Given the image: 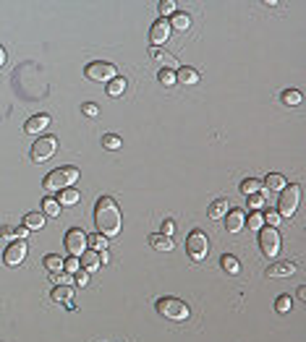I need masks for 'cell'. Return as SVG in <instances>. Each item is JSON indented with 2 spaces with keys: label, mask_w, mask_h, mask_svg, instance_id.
Returning <instances> with one entry per match:
<instances>
[{
  "label": "cell",
  "mask_w": 306,
  "mask_h": 342,
  "mask_svg": "<svg viewBox=\"0 0 306 342\" xmlns=\"http://www.w3.org/2000/svg\"><path fill=\"white\" fill-rule=\"evenodd\" d=\"M86 248H89V251H97V254H100V251H107V238L105 235H86Z\"/></svg>",
  "instance_id": "27"
},
{
  "label": "cell",
  "mask_w": 306,
  "mask_h": 342,
  "mask_svg": "<svg viewBox=\"0 0 306 342\" xmlns=\"http://www.w3.org/2000/svg\"><path fill=\"white\" fill-rule=\"evenodd\" d=\"M81 110H84V115H89V118H95V115H100V107H97L95 102H86V105H84Z\"/></svg>",
  "instance_id": "43"
},
{
  "label": "cell",
  "mask_w": 306,
  "mask_h": 342,
  "mask_svg": "<svg viewBox=\"0 0 306 342\" xmlns=\"http://www.w3.org/2000/svg\"><path fill=\"white\" fill-rule=\"evenodd\" d=\"M173 230H176V222H173V219H165V222H162V235H168V238H170V235H173Z\"/></svg>",
  "instance_id": "44"
},
{
  "label": "cell",
  "mask_w": 306,
  "mask_h": 342,
  "mask_svg": "<svg viewBox=\"0 0 306 342\" xmlns=\"http://www.w3.org/2000/svg\"><path fill=\"white\" fill-rule=\"evenodd\" d=\"M244 222H246L244 209H228V214H225V230H228V233L244 230Z\"/></svg>",
  "instance_id": "13"
},
{
  "label": "cell",
  "mask_w": 306,
  "mask_h": 342,
  "mask_svg": "<svg viewBox=\"0 0 306 342\" xmlns=\"http://www.w3.org/2000/svg\"><path fill=\"white\" fill-rule=\"evenodd\" d=\"M45 269L50 272H63V256H58V254H50V256H45Z\"/></svg>",
  "instance_id": "30"
},
{
  "label": "cell",
  "mask_w": 306,
  "mask_h": 342,
  "mask_svg": "<svg viewBox=\"0 0 306 342\" xmlns=\"http://www.w3.org/2000/svg\"><path fill=\"white\" fill-rule=\"evenodd\" d=\"M220 264H223V269L228 272V275H238V272H241V264H238V259L233 254H223Z\"/></svg>",
  "instance_id": "26"
},
{
  "label": "cell",
  "mask_w": 306,
  "mask_h": 342,
  "mask_svg": "<svg viewBox=\"0 0 306 342\" xmlns=\"http://www.w3.org/2000/svg\"><path fill=\"white\" fill-rule=\"evenodd\" d=\"M50 126V115H34V118H29L27 123H24V131L27 133H42V131H45Z\"/></svg>",
  "instance_id": "16"
},
{
  "label": "cell",
  "mask_w": 306,
  "mask_h": 342,
  "mask_svg": "<svg viewBox=\"0 0 306 342\" xmlns=\"http://www.w3.org/2000/svg\"><path fill=\"white\" fill-rule=\"evenodd\" d=\"M24 227L27 230H42V227H45V214L42 212H29L24 217Z\"/></svg>",
  "instance_id": "21"
},
{
  "label": "cell",
  "mask_w": 306,
  "mask_h": 342,
  "mask_svg": "<svg viewBox=\"0 0 306 342\" xmlns=\"http://www.w3.org/2000/svg\"><path fill=\"white\" fill-rule=\"evenodd\" d=\"M207 251H209L207 233H204V230H191V233H189V240H186V254H189L194 261H204V259H207Z\"/></svg>",
  "instance_id": "4"
},
{
  "label": "cell",
  "mask_w": 306,
  "mask_h": 342,
  "mask_svg": "<svg viewBox=\"0 0 306 342\" xmlns=\"http://www.w3.org/2000/svg\"><path fill=\"white\" fill-rule=\"evenodd\" d=\"M102 146L105 149H121V136H115V133H107V136H102Z\"/></svg>",
  "instance_id": "35"
},
{
  "label": "cell",
  "mask_w": 306,
  "mask_h": 342,
  "mask_svg": "<svg viewBox=\"0 0 306 342\" xmlns=\"http://www.w3.org/2000/svg\"><path fill=\"white\" fill-rule=\"evenodd\" d=\"M0 238H6V240H13V238H16V227H11V225H3V227H0Z\"/></svg>",
  "instance_id": "41"
},
{
  "label": "cell",
  "mask_w": 306,
  "mask_h": 342,
  "mask_svg": "<svg viewBox=\"0 0 306 342\" xmlns=\"http://www.w3.org/2000/svg\"><path fill=\"white\" fill-rule=\"evenodd\" d=\"M3 63H6V50L0 47V65H3Z\"/></svg>",
  "instance_id": "47"
},
{
  "label": "cell",
  "mask_w": 306,
  "mask_h": 342,
  "mask_svg": "<svg viewBox=\"0 0 306 342\" xmlns=\"http://www.w3.org/2000/svg\"><path fill=\"white\" fill-rule=\"evenodd\" d=\"M262 204H265V196H259V193H254V196H249V207L256 212V209H262Z\"/></svg>",
  "instance_id": "42"
},
{
  "label": "cell",
  "mask_w": 306,
  "mask_h": 342,
  "mask_svg": "<svg viewBox=\"0 0 306 342\" xmlns=\"http://www.w3.org/2000/svg\"><path fill=\"white\" fill-rule=\"evenodd\" d=\"M176 81H181L186 86H194V84H199V71L191 68V65H183V68H178V71H176Z\"/></svg>",
  "instance_id": "15"
},
{
  "label": "cell",
  "mask_w": 306,
  "mask_h": 342,
  "mask_svg": "<svg viewBox=\"0 0 306 342\" xmlns=\"http://www.w3.org/2000/svg\"><path fill=\"white\" fill-rule=\"evenodd\" d=\"M228 214V201L225 199H215L209 204V219H223Z\"/></svg>",
  "instance_id": "23"
},
{
  "label": "cell",
  "mask_w": 306,
  "mask_h": 342,
  "mask_svg": "<svg viewBox=\"0 0 306 342\" xmlns=\"http://www.w3.org/2000/svg\"><path fill=\"white\" fill-rule=\"evenodd\" d=\"M95 225L97 233L105 238H115L121 233V209L113 196H102L95 207Z\"/></svg>",
  "instance_id": "1"
},
{
  "label": "cell",
  "mask_w": 306,
  "mask_h": 342,
  "mask_svg": "<svg viewBox=\"0 0 306 342\" xmlns=\"http://www.w3.org/2000/svg\"><path fill=\"white\" fill-rule=\"evenodd\" d=\"M291 306H293L291 295H280V298L275 301V311H277V313H288V311H291Z\"/></svg>",
  "instance_id": "34"
},
{
  "label": "cell",
  "mask_w": 306,
  "mask_h": 342,
  "mask_svg": "<svg viewBox=\"0 0 306 342\" xmlns=\"http://www.w3.org/2000/svg\"><path fill=\"white\" fill-rule=\"evenodd\" d=\"M63 269L68 272V275H76V272L81 269V264H79V259L74 256V259H63Z\"/></svg>",
  "instance_id": "37"
},
{
  "label": "cell",
  "mask_w": 306,
  "mask_h": 342,
  "mask_svg": "<svg viewBox=\"0 0 306 342\" xmlns=\"http://www.w3.org/2000/svg\"><path fill=\"white\" fill-rule=\"evenodd\" d=\"M293 272H296V264H293V261H275V264L267 266V277L283 280V277H291Z\"/></svg>",
  "instance_id": "12"
},
{
  "label": "cell",
  "mask_w": 306,
  "mask_h": 342,
  "mask_svg": "<svg viewBox=\"0 0 306 342\" xmlns=\"http://www.w3.org/2000/svg\"><path fill=\"white\" fill-rule=\"evenodd\" d=\"M63 240H65V248H68V254H71V256H76V259H79V256L84 254V251H86V235L79 230V227H71V230L65 233V238H63Z\"/></svg>",
  "instance_id": "9"
},
{
  "label": "cell",
  "mask_w": 306,
  "mask_h": 342,
  "mask_svg": "<svg viewBox=\"0 0 306 342\" xmlns=\"http://www.w3.org/2000/svg\"><path fill=\"white\" fill-rule=\"evenodd\" d=\"M42 214L58 217V214H60V204H58V199H53V196H45V199H42Z\"/></svg>",
  "instance_id": "24"
},
{
  "label": "cell",
  "mask_w": 306,
  "mask_h": 342,
  "mask_svg": "<svg viewBox=\"0 0 306 342\" xmlns=\"http://www.w3.org/2000/svg\"><path fill=\"white\" fill-rule=\"evenodd\" d=\"M262 186H267V191H283L286 188V178L280 173H270L265 180H262Z\"/></svg>",
  "instance_id": "22"
},
{
  "label": "cell",
  "mask_w": 306,
  "mask_h": 342,
  "mask_svg": "<svg viewBox=\"0 0 306 342\" xmlns=\"http://www.w3.org/2000/svg\"><path fill=\"white\" fill-rule=\"evenodd\" d=\"M50 280H53L55 285H71V282H74V277L68 275V272H53Z\"/></svg>",
  "instance_id": "36"
},
{
  "label": "cell",
  "mask_w": 306,
  "mask_h": 342,
  "mask_svg": "<svg viewBox=\"0 0 306 342\" xmlns=\"http://www.w3.org/2000/svg\"><path fill=\"white\" fill-rule=\"evenodd\" d=\"M191 27V18L186 16V13H173V18H170V29H178V32H186Z\"/></svg>",
  "instance_id": "29"
},
{
  "label": "cell",
  "mask_w": 306,
  "mask_h": 342,
  "mask_svg": "<svg viewBox=\"0 0 306 342\" xmlns=\"http://www.w3.org/2000/svg\"><path fill=\"white\" fill-rule=\"evenodd\" d=\"M126 92V79L123 76H115L113 81H107V94L110 97H121Z\"/></svg>",
  "instance_id": "28"
},
{
  "label": "cell",
  "mask_w": 306,
  "mask_h": 342,
  "mask_svg": "<svg viewBox=\"0 0 306 342\" xmlns=\"http://www.w3.org/2000/svg\"><path fill=\"white\" fill-rule=\"evenodd\" d=\"M71 298H74V287L71 285H55V290H53V301L55 303H65L71 308Z\"/></svg>",
  "instance_id": "17"
},
{
  "label": "cell",
  "mask_w": 306,
  "mask_h": 342,
  "mask_svg": "<svg viewBox=\"0 0 306 342\" xmlns=\"http://www.w3.org/2000/svg\"><path fill=\"white\" fill-rule=\"evenodd\" d=\"M76 180H79V167H58V170L48 173L45 188L48 191H63V188H71Z\"/></svg>",
  "instance_id": "2"
},
{
  "label": "cell",
  "mask_w": 306,
  "mask_h": 342,
  "mask_svg": "<svg viewBox=\"0 0 306 342\" xmlns=\"http://www.w3.org/2000/svg\"><path fill=\"white\" fill-rule=\"evenodd\" d=\"M24 256H27V243L24 240H13L8 248H6V264L8 266H18L21 261H24Z\"/></svg>",
  "instance_id": "10"
},
{
  "label": "cell",
  "mask_w": 306,
  "mask_h": 342,
  "mask_svg": "<svg viewBox=\"0 0 306 342\" xmlns=\"http://www.w3.org/2000/svg\"><path fill=\"white\" fill-rule=\"evenodd\" d=\"M79 199H81V193L76 188H63L58 196V204L60 207H74V204H79Z\"/></svg>",
  "instance_id": "20"
},
{
  "label": "cell",
  "mask_w": 306,
  "mask_h": 342,
  "mask_svg": "<svg viewBox=\"0 0 306 342\" xmlns=\"http://www.w3.org/2000/svg\"><path fill=\"white\" fill-rule=\"evenodd\" d=\"M157 11H160V16H173V11H176V3H173V0H162V3L157 6Z\"/></svg>",
  "instance_id": "39"
},
{
  "label": "cell",
  "mask_w": 306,
  "mask_h": 342,
  "mask_svg": "<svg viewBox=\"0 0 306 342\" xmlns=\"http://www.w3.org/2000/svg\"><path fill=\"white\" fill-rule=\"evenodd\" d=\"M155 306H157V313H162L170 322H186L189 319V306L178 298H170L168 295V298H160Z\"/></svg>",
  "instance_id": "3"
},
{
  "label": "cell",
  "mask_w": 306,
  "mask_h": 342,
  "mask_svg": "<svg viewBox=\"0 0 306 342\" xmlns=\"http://www.w3.org/2000/svg\"><path fill=\"white\" fill-rule=\"evenodd\" d=\"M168 37H170V24H168L165 18L155 21V24H152V29H149V42L155 44V47H160V44H162Z\"/></svg>",
  "instance_id": "11"
},
{
  "label": "cell",
  "mask_w": 306,
  "mask_h": 342,
  "mask_svg": "<svg viewBox=\"0 0 306 342\" xmlns=\"http://www.w3.org/2000/svg\"><path fill=\"white\" fill-rule=\"evenodd\" d=\"M262 188H265V186H262L259 178H246L244 183H241V193H244V196H254V193H259Z\"/></svg>",
  "instance_id": "25"
},
{
  "label": "cell",
  "mask_w": 306,
  "mask_h": 342,
  "mask_svg": "<svg viewBox=\"0 0 306 342\" xmlns=\"http://www.w3.org/2000/svg\"><path fill=\"white\" fill-rule=\"evenodd\" d=\"M110 261V256H107V251H100V264H107Z\"/></svg>",
  "instance_id": "46"
},
{
  "label": "cell",
  "mask_w": 306,
  "mask_h": 342,
  "mask_svg": "<svg viewBox=\"0 0 306 342\" xmlns=\"http://www.w3.org/2000/svg\"><path fill=\"white\" fill-rule=\"evenodd\" d=\"M149 55H152V58H155V60H157L160 65L170 68V71H178V68H181V65H178V60H176V58H173L170 53H165V50H157V47H152V50H149Z\"/></svg>",
  "instance_id": "14"
},
{
  "label": "cell",
  "mask_w": 306,
  "mask_h": 342,
  "mask_svg": "<svg viewBox=\"0 0 306 342\" xmlns=\"http://www.w3.org/2000/svg\"><path fill=\"white\" fill-rule=\"evenodd\" d=\"M149 246L155 251H173V238H168L162 233H155V235H149Z\"/></svg>",
  "instance_id": "19"
},
{
  "label": "cell",
  "mask_w": 306,
  "mask_h": 342,
  "mask_svg": "<svg viewBox=\"0 0 306 342\" xmlns=\"http://www.w3.org/2000/svg\"><path fill=\"white\" fill-rule=\"evenodd\" d=\"M160 84H165V86H173L176 84V71H160Z\"/></svg>",
  "instance_id": "40"
},
{
  "label": "cell",
  "mask_w": 306,
  "mask_h": 342,
  "mask_svg": "<svg viewBox=\"0 0 306 342\" xmlns=\"http://www.w3.org/2000/svg\"><path fill=\"white\" fill-rule=\"evenodd\" d=\"M298 201H301V188L298 186H286L283 188V196L277 201V214L286 219V217H293L296 209H298Z\"/></svg>",
  "instance_id": "5"
},
{
  "label": "cell",
  "mask_w": 306,
  "mask_h": 342,
  "mask_svg": "<svg viewBox=\"0 0 306 342\" xmlns=\"http://www.w3.org/2000/svg\"><path fill=\"white\" fill-rule=\"evenodd\" d=\"M262 219H265V225H267V227H277V225L283 222V217L277 214V209H267L265 214H262Z\"/></svg>",
  "instance_id": "33"
},
{
  "label": "cell",
  "mask_w": 306,
  "mask_h": 342,
  "mask_svg": "<svg viewBox=\"0 0 306 342\" xmlns=\"http://www.w3.org/2000/svg\"><path fill=\"white\" fill-rule=\"evenodd\" d=\"M27 233H29V230H27L24 225H21V227H16V238H27Z\"/></svg>",
  "instance_id": "45"
},
{
  "label": "cell",
  "mask_w": 306,
  "mask_h": 342,
  "mask_svg": "<svg viewBox=\"0 0 306 342\" xmlns=\"http://www.w3.org/2000/svg\"><path fill=\"white\" fill-rule=\"evenodd\" d=\"M259 248H262V254H265L267 259H275L280 254V233H277V227H262L259 230Z\"/></svg>",
  "instance_id": "6"
},
{
  "label": "cell",
  "mask_w": 306,
  "mask_h": 342,
  "mask_svg": "<svg viewBox=\"0 0 306 342\" xmlns=\"http://www.w3.org/2000/svg\"><path fill=\"white\" fill-rule=\"evenodd\" d=\"M74 282H76L79 287H86V285H89V272H86V269H79L76 275H74Z\"/></svg>",
  "instance_id": "38"
},
{
  "label": "cell",
  "mask_w": 306,
  "mask_h": 342,
  "mask_svg": "<svg viewBox=\"0 0 306 342\" xmlns=\"http://www.w3.org/2000/svg\"><path fill=\"white\" fill-rule=\"evenodd\" d=\"M79 264H81V269L92 272V269L100 266V254H97V251H84V254L79 256Z\"/></svg>",
  "instance_id": "18"
},
{
  "label": "cell",
  "mask_w": 306,
  "mask_h": 342,
  "mask_svg": "<svg viewBox=\"0 0 306 342\" xmlns=\"http://www.w3.org/2000/svg\"><path fill=\"white\" fill-rule=\"evenodd\" d=\"M55 149H58L55 136H42V139H37L34 146H32V159L34 162H45V159H50L55 154Z\"/></svg>",
  "instance_id": "8"
},
{
  "label": "cell",
  "mask_w": 306,
  "mask_h": 342,
  "mask_svg": "<svg viewBox=\"0 0 306 342\" xmlns=\"http://www.w3.org/2000/svg\"><path fill=\"white\" fill-rule=\"evenodd\" d=\"M244 225L249 227V230H256V233H259L262 227H265V219H262V214H259V212H254V214H249V219H246Z\"/></svg>",
  "instance_id": "32"
},
{
  "label": "cell",
  "mask_w": 306,
  "mask_h": 342,
  "mask_svg": "<svg viewBox=\"0 0 306 342\" xmlns=\"http://www.w3.org/2000/svg\"><path fill=\"white\" fill-rule=\"evenodd\" d=\"M301 92L298 89H286V92H283V102L286 105H291V107H296V105H301Z\"/></svg>",
  "instance_id": "31"
},
{
  "label": "cell",
  "mask_w": 306,
  "mask_h": 342,
  "mask_svg": "<svg viewBox=\"0 0 306 342\" xmlns=\"http://www.w3.org/2000/svg\"><path fill=\"white\" fill-rule=\"evenodd\" d=\"M86 76L92 81H113L118 76V68L113 63H105V60H95L86 65Z\"/></svg>",
  "instance_id": "7"
}]
</instances>
